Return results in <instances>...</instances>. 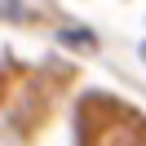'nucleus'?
Here are the masks:
<instances>
[{
  "instance_id": "nucleus-1",
  "label": "nucleus",
  "mask_w": 146,
  "mask_h": 146,
  "mask_svg": "<svg viewBox=\"0 0 146 146\" xmlns=\"http://www.w3.org/2000/svg\"><path fill=\"white\" fill-rule=\"evenodd\" d=\"M0 13H9V18H22V5H18V0H0Z\"/></svg>"
}]
</instances>
